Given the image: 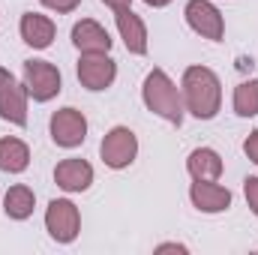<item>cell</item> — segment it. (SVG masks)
Segmentation results:
<instances>
[{"mask_svg":"<svg viewBox=\"0 0 258 255\" xmlns=\"http://www.w3.org/2000/svg\"><path fill=\"white\" fill-rule=\"evenodd\" d=\"M144 3H147V6H153V9H162V6H168L171 0H144Z\"/></svg>","mask_w":258,"mask_h":255,"instance_id":"obj_24","label":"cell"},{"mask_svg":"<svg viewBox=\"0 0 258 255\" xmlns=\"http://www.w3.org/2000/svg\"><path fill=\"white\" fill-rule=\"evenodd\" d=\"M108 9H114V12H120V9H129L132 6V0H102Z\"/></svg>","mask_w":258,"mask_h":255,"instance_id":"obj_23","label":"cell"},{"mask_svg":"<svg viewBox=\"0 0 258 255\" xmlns=\"http://www.w3.org/2000/svg\"><path fill=\"white\" fill-rule=\"evenodd\" d=\"M45 228L57 243H72L81 231V213L69 198H54L45 210Z\"/></svg>","mask_w":258,"mask_h":255,"instance_id":"obj_6","label":"cell"},{"mask_svg":"<svg viewBox=\"0 0 258 255\" xmlns=\"http://www.w3.org/2000/svg\"><path fill=\"white\" fill-rule=\"evenodd\" d=\"M243 153L258 165V129H252V132L246 135V141H243Z\"/></svg>","mask_w":258,"mask_h":255,"instance_id":"obj_21","label":"cell"},{"mask_svg":"<svg viewBox=\"0 0 258 255\" xmlns=\"http://www.w3.org/2000/svg\"><path fill=\"white\" fill-rule=\"evenodd\" d=\"M27 87L24 81H18L9 69L0 66V117L15 123V126H27Z\"/></svg>","mask_w":258,"mask_h":255,"instance_id":"obj_4","label":"cell"},{"mask_svg":"<svg viewBox=\"0 0 258 255\" xmlns=\"http://www.w3.org/2000/svg\"><path fill=\"white\" fill-rule=\"evenodd\" d=\"M234 114L237 117H258V81H240L234 87Z\"/></svg>","mask_w":258,"mask_h":255,"instance_id":"obj_18","label":"cell"},{"mask_svg":"<svg viewBox=\"0 0 258 255\" xmlns=\"http://www.w3.org/2000/svg\"><path fill=\"white\" fill-rule=\"evenodd\" d=\"M33 207H36V195L30 186H24V183H15V186H9L6 192V198H3V210H6V216L9 219H27L30 213H33Z\"/></svg>","mask_w":258,"mask_h":255,"instance_id":"obj_17","label":"cell"},{"mask_svg":"<svg viewBox=\"0 0 258 255\" xmlns=\"http://www.w3.org/2000/svg\"><path fill=\"white\" fill-rule=\"evenodd\" d=\"M189 201L201 213H222L231 207V192L216 180H195L189 186Z\"/></svg>","mask_w":258,"mask_h":255,"instance_id":"obj_12","label":"cell"},{"mask_svg":"<svg viewBox=\"0 0 258 255\" xmlns=\"http://www.w3.org/2000/svg\"><path fill=\"white\" fill-rule=\"evenodd\" d=\"M186 24L192 27L201 39H210V42H219L225 36V21H222V12L210 3V0H189L186 9Z\"/></svg>","mask_w":258,"mask_h":255,"instance_id":"obj_7","label":"cell"},{"mask_svg":"<svg viewBox=\"0 0 258 255\" xmlns=\"http://www.w3.org/2000/svg\"><path fill=\"white\" fill-rule=\"evenodd\" d=\"M72 45L81 51V54H108L111 51V36L108 30L93 21V18H81L75 21L72 27Z\"/></svg>","mask_w":258,"mask_h":255,"instance_id":"obj_10","label":"cell"},{"mask_svg":"<svg viewBox=\"0 0 258 255\" xmlns=\"http://www.w3.org/2000/svg\"><path fill=\"white\" fill-rule=\"evenodd\" d=\"M243 195H246L249 210L258 216V177H246V180H243Z\"/></svg>","mask_w":258,"mask_h":255,"instance_id":"obj_19","label":"cell"},{"mask_svg":"<svg viewBox=\"0 0 258 255\" xmlns=\"http://www.w3.org/2000/svg\"><path fill=\"white\" fill-rule=\"evenodd\" d=\"M51 138H54L57 147H66V150L84 144V138H87V117L78 108H72V105L54 111L51 114Z\"/></svg>","mask_w":258,"mask_h":255,"instance_id":"obj_8","label":"cell"},{"mask_svg":"<svg viewBox=\"0 0 258 255\" xmlns=\"http://www.w3.org/2000/svg\"><path fill=\"white\" fill-rule=\"evenodd\" d=\"M24 87L33 96V102H51L60 93L63 81H60V72H57L54 63H48V60H24Z\"/></svg>","mask_w":258,"mask_h":255,"instance_id":"obj_3","label":"cell"},{"mask_svg":"<svg viewBox=\"0 0 258 255\" xmlns=\"http://www.w3.org/2000/svg\"><path fill=\"white\" fill-rule=\"evenodd\" d=\"M186 171L192 180H219L222 174V156L213 147H195L186 159Z\"/></svg>","mask_w":258,"mask_h":255,"instance_id":"obj_15","label":"cell"},{"mask_svg":"<svg viewBox=\"0 0 258 255\" xmlns=\"http://www.w3.org/2000/svg\"><path fill=\"white\" fill-rule=\"evenodd\" d=\"M99 156L108 168H129L138 156V138L129 126H114L105 132L99 144Z\"/></svg>","mask_w":258,"mask_h":255,"instance_id":"obj_5","label":"cell"},{"mask_svg":"<svg viewBox=\"0 0 258 255\" xmlns=\"http://www.w3.org/2000/svg\"><path fill=\"white\" fill-rule=\"evenodd\" d=\"M156 252H186V246L183 243H159Z\"/></svg>","mask_w":258,"mask_h":255,"instance_id":"obj_22","label":"cell"},{"mask_svg":"<svg viewBox=\"0 0 258 255\" xmlns=\"http://www.w3.org/2000/svg\"><path fill=\"white\" fill-rule=\"evenodd\" d=\"M42 6H48V9H54V12H60V15H66V12H75L78 6H81V0H39Z\"/></svg>","mask_w":258,"mask_h":255,"instance_id":"obj_20","label":"cell"},{"mask_svg":"<svg viewBox=\"0 0 258 255\" xmlns=\"http://www.w3.org/2000/svg\"><path fill=\"white\" fill-rule=\"evenodd\" d=\"M114 21H117V33L129 54H147V27L141 15H135L132 9H120L114 12Z\"/></svg>","mask_w":258,"mask_h":255,"instance_id":"obj_14","label":"cell"},{"mask_svg":"<svg viewBox=\"0 0 258 255\" xmlns=\"http://www.w3.org/2000/svg\"><path fill=\"white\" fill-rule=\"evenodd\" d=\"M54 183L63 192H84L93 183V165L87 159H63L54 168Z\"/></svg>","mask_w":258,"mask_h":255,"instance_id":"obj_11","label":"cell"},{"mask_svg":"<svg viewBox=\"0 0 258 255\" xmlns=\"http://www.w3.org/2000/svg\"><path fill=\"white\" fill-rule=\"evenodd\" d=\"M141 99L147 105V111H153L156 117L180 126L183 123V93L180 87L168 78L165 69H150L147 78H144V87H141Z\"/></svg>","mask_w":258,"mask_h":255,"instance_id":"obj_2","label":"cell"},{"mask_svg":"<svg viewBox=\"0 0 258 255\" xmlns=\"http://www.w3.org/2000/svg\"><path fill=\"white\" fill-rule=\"evenodd\" d=\"M30 165V147L21 138H0V171L21 174Z\"/></svg>","mask_w":258,"mask_h":255,"instance_id":"obj_16","label":"cell"},{"mask_svg":"<svg viewBox=\"0 0 258 255\" xmlns=\"http://www.w3.org/2000/svg\"><path fill=\"white\" fill-rule=\"evenodd\" d=\"M183 108L198 120H213L222 105V84L210 66H189L180 81Z\"/></svg>","mask_w":258,"mask_h":255,"instance_id":"obj_1","label":"cell"},{"mask_svg":"<svg viewBox=\"0 0 258 255\" xmlns=\"http://www.w3.org/2000/svg\"><path fill=\"white\" fill-rule=\"evenodd\" d=\"M18 30H21V39H24L30 48H39V51L48 48V45L54 42V33H57L54 21H51L48 15H39V12H24Z\"/></svg>","mask_w":258,"mask_h":255,"instance_id":"obj_13","label":"cell"},{"mask_svg":"<svg viewBox=\"0 0 258 255\" xmlns=\"http://www.w3.org/2000/svg\"><path fill=\"white\" fill-rule=\"evenodd\" d=\"M117 78V63L108 54H81L78 57V81L87 90H105Z\"/></svg>","mask_w":258,"mask_h":255,"instance_id":"obj_9","label":"cell"}]
</instances>
